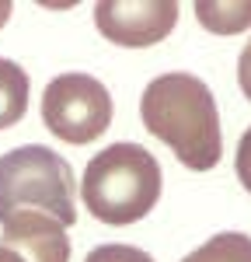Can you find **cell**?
Instances as JSON below:
<instances>
[{
  "instance_id": "13",
  "label": "cell",
  "mask_w": 251,
  "mask_h": 262,
  "mask_svg": "<svg viewBox=\"0 0 251 262\" xmlns=\"http://www.w3.org/2000/svg\"><path fill=\"white\" fill-rule=\"evenodd\" d=\"M0 262H28V259H21L14 248H7V245H0Z\"/></svg>"
},
{
  "instance_id": "7",
  "label": "cell",
  "mask_w": 251,
  "mask_h": 262,
  "mask_svg": "<svg viewBox=\"0 0 251 262\" xmlns=\"http://www.w3.org/2000/svg\"><path fill=\"white\" fill-rule=\"evenodd\" d=\"M195 21L213 35H237L251 28V0H195Z\"/></svg>"
},
{
  "instance_id": "5",
  "label": "cell",
  "mask_w": 251,
  "mask_h": 262,
  "mask_svg": "<svg viewBox=\"0 0 251 262\" xmlns=\"http://www.w3.org/2000/svg\"><path fill=\"white\" fill-rule=\"evenodd\" d=\"M94 25L108 42L143 49L171 35L178 25L174 0H102L94 4Z\"/></svg>"
},
{
  "instance_id": "6",
  "label": "cell",
  "mask_w": 251,
  "mask_h": 262,
  "mask_svg": "<svg viewBox=\"0 0 251 262\" xmlns=\"http://www.w3.org/2000/svg\"><path fill=\"white\" fill-rule=\"evenodd\" d=\"M4 234L0 245L14 248L28 262H70V238L66 227L45 217H18V221L0 224Z\"/></svg>"
},
{
  "instance_id": "14",
  "label": "cell",
  "mask_w": 251,
  "mask_h": 262,
  "mask_svg": "<svg viewBox=\"0 0 251 262\" xmlns=\"http://www.w3.org/2000/svg\"><path fill=\"white\" fill-rule=\"evenodd\" d=\"M7 21H11V4H7V0H0V28H4Z\"/></svg>"
},
{
  "instance_id": "1",
  "label": "cell",
  "mask_w": 251,
  "mask_h": 262,
  "mask_svg": "<svg viewBox=\"0 0 251 262\" xmlns=\"http://www.w3.org/2000/svg\"><path fill=\"white\" fill-rule=\"evenodd\" d=\"M143 126L174 150L192 171H209L223 158L220 112L206 81L195 74H161L143 88L140 98Z\"/></svg>"
},
{
  "instance_id": "10",
  "label": "cell",
  "mask_w": 251,
  "mask_h": 262,
  "mask_svg": "<svg viewBox=\"0 0 251 262\" xmlns=\"http://www.w3.org/2000/svg\"><path fill=\"white\" fill-rule=\"evenodd\" d=\"M84 262H154V255L136 245H98Z\"/></svg>"
},
{
  "instance_id": "4",
  "label": "cell",
  "mask_w": 251,
  "mask_h": 262,
  "mask_svg": "<svg viewBox=\"0 0 251 262\" xmlns=\"http://www.w3.org/2000/svg\"><path fill=\"white\" fill-rule=\"evenodd\" d=\"M42 122L63 143H91L112 126V95L91 74H60L45 84Z\"/></svg>"
},
{
  "instance_id": "3",
  "label": "cell",
  "mask_w": 251,
  "mask_h": 262,
  "mask_svg": "<svg viewBox=\"0 0 251 262\" xmlns=\"http://www.w3.org/2000/svg\"><path fill=\"white\" fill-rule=\"evenodd\" d=\"M45 217L60 227L77 221L73 171L53 147L24 143L0 158V224Z\"/></svg>"
},
{
  "instance_id": "12",
  "label": "cell",
  "mask_w": 251,
  "mask_h": 262,
  "mask_svg": "<svg viewBox=\"0 0 251 262\" xmlns=\"http://www.w3.org/2000/svg\"><path fill=\"white\" fill-rule=\"evenodd\" d=\"M237 81H241V91L251 101V42H244V49L237 56Z\"/></svg>"
},
{
  "instance_id": "11",
  "label": "cell",
  "mask_w": 251,
  "mask_h": 262,
  "mask_svg": "<svg viewBox=\"0 0 251 262\" xmlns=\"http://www.w3.org/2000/svg\"><path fill=\"white\" fill-rule=\"evenodd\" d=\"M234 168H237V179H241V185L251 192V126L244 129V137H241V143H237Z\"/></svg>"
},
{
  "instance_id": "2",
  "label": "cell",
  "mask_w": 251,
  "mask_h": 262,
  "mask_svg": "<svg viewBox=\"0 0 251 262\" xmlns=\"http://www.w3.org/2000/svg\"><path fill=\"white\" fill-rule=\"evenodd\" d=\"M161 164L140 143H112L98 150L81 179V200L102 224L126 227L143 221L161 200Z\"/></svg>"
},
{
  "instance_id": "9",
  "label": "cell",
  "mask_w": 251,
  "mask_h": 262,
  "mask_svg": "<svg viewBox=\"0 0 251 262\" xmlns=\"http://www.w3.org/2000/svg\"><path fill=\"white\" fill-rule=\"evenodd\" d=\"M182 262H251V238L241 234V231L213 234L206 245L188 252Z\"/></svg>"
},
{
  "instance_id": "8",
  "label": "cell",
  "mask_w": 251,
  "mask_h": 262,
  "mask_svg": "<svg viewBox=\"0 0 251 262\" xmlns=\"http://www.w3.org/2000/svg\"><path fill=\"white\" fill-rule=\"evenodd\" d=\"M28 112V74L21 63L0 56V129L18 126Z\"/></svg>"
}]
</instances>
